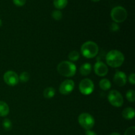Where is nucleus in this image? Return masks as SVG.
Segmentation results:
<instances>
[{
  "instance_id": "nucleus-30",
  "label": "nucleus",
  "mask_w": 135,
  "mask_h": 135,
  "mask_svg": "<svg viewBox=\"0 0 135 135\" xmlns=\"http://www.w3.org/2000/svg\"><path fill=\"white\" fill-rule=\"evenodd\" d=\"M91 1H94V2H97V1H99L100 0H91Z\"/></svg>"
},
{
  "instance_id": "nucleus-25",
  "label": "nucleus",
  "mask_w": 135,
  "mask_h": 135,
  "mask_svg": "<svg viewBox=\"0 0 135 135\" xmlns=\"http://www.w3.org/2000/svg\"><path fill=\"white\" fill-rule=\"evenodd\" d=\"M119 29V27L118 25L116 23H112V25H111V26H110V30H112V32H117V30Z\"/></svg>"
},
{
  "instance_id": "nucleus-22",
  "label": "nucleus",
  "mask_w": 135,
  "mask_h": 135,
  "mask_svg": "<svg viewBox=\"0 0 135 135\" xmlns=\"http://www.w3.org/2000/svg\"><path fill=\"white\" fill-rule=\"evenodd\" d=\"M51 16H52V17L55 20H56V21H59V20H61L62 18L63 14H62V13L60 11L55 10L52 12V13H51Z\"/></svg>"
},
{
  "instance_id": "nucleus-2",
  "label": "nucleus",
  "mask_w": 135,
  "mask_h": 135,
  "mask_svg": "<svg viewBox=\"0 0 135 135\" xmlns=\"http://www.w3.org/2000/svg\"><path fill=\"white\" fill-rule=\"evenodd\" d=\"M57 71L62 76L65 77H71L76 73V65L72 62L64 61L58 65Z\"/></svg>"
},
{
  "instance_id": "nucleus-5",
  "label": "nucleus",
  "mask_w": 135,
  "mask_h": 135,
  "mask_svg": "<svg viewBox=\"0 0 135 135\" xmlns=\"http://www.w3.org/2000/svg\"><path fill=\"white\" fill-rule=\"evenodd\" d=\"M78 121L80 126L86 131L92 129L95 124L94 118L90 114L87 113H81L79 116Z\"/></svg>"
},
{
  "instance_id": "nucleus-24",
  "label": "nucleus",
  "mask_w": 135,
  "mask_h": 135,
  "mask_svg": "<svg viewBox=\"0 0 135 135\" xmlns=\"http://www.w3.org/2000/svg\"><path fill=\"white\" fill-rule=\"evenodd\" d=\"M13 1L15 5H16L18 7H21L23 6V5L26 3V0H13Z\"/></svg>"
},
{
  "instance_id": "nucleus-15",
  "label": "nucleus",
  "mask_w": 135,
  "mask_h": 135,
  "mask_svg": "<svg viewBox=\"0 0 135 135\" xmlns=\"http://www.w3.org/2000/svg\"><path fill=\"white\" fill-rule=\"evenodd\" d=\"M55 94V90L53 87H47L44 91V96L46 99L52 98Z\"/></svg>"
},
{
  "instance_id": "nucleus-6",
  "label": "nucleus",
  "mask_w": 135,
  "mask_h": 135,
  "mask_svg": "<svg viewBox=\"0 0 135 135\" xmlns=\"http://www.w3.org/2000/svg\"><path fill=\"white\" fill-rule=\"evenodd\" d=\"M109 102L116 108L121 107L123 104V97L119 92L117 90H111L108 96Z\"/></svg>"
},
{
  "instance_id": "nucleus-17",
  "label": "nucleus",
  "mask_w": 135,
  "mask_h": 135,
  "mask_svg": "<svg viewBox=\"0 0 135 135\" xmlns=\"http://www.w3.org/2000/svg\"><path fill=\"white\" fill-rule=\"evenodd\" d=\"M68 0H54V5L58 9H63L67 6Z\"/></svg>"
},
{
  "instance_id": "nucleus-19",
  "label": "nucleus",
  "mask_w": 135,
  "mask_h": 135,
  "mask_svg": "<svg viewBox=\"0 0 135 135\" xmlns=\"http://www.w3.org/2000/svg\"><path fill=\"white\" fill-rule=\"evenodd\" d=\"M69 59L72 61H76L80 57V54L76 51H72L69 53L68 56Z\"/></svg>"
},
{
  "instance_id": "nucleus-1",
  "label": "nucleus",
  "mask_w": 135,
  "mask_h": 135,
  "mask_svg": "<svg viewBox=\"0 0 135 135\" xmlns=\"http://www.w3.org/2000/svg\"><path fill=\"white\" fill-rule=\"evenodd\" d=\"M105 60L108 65L113 68H117L122 65L125 61V57L120 51L113 50L107 54Z\"/></svg>"
},
{
  "instance_id": "nucleus-10",
  "label": "nucleus",
  "mask_w": 135,
  "mask_h": 135,
  "mask_svg": "<svg viewBox=\"0 0 135 135\" xmlns=\"http://www.w3.org/2000/svg\"><path fill=\"white\" fill-rule=\"evenodd\" d=\"M94 72L98 76H104L108 74V66L102 61H97L94 65Z\"/></svg>"
},
{
  "instance_id": "nucleus-28",
  "label": "nucleus",
  "mask_w": 135,
  "mask_h": 135,
  "mask_svg": "<svg viewBox=\"0 0 135 135\" xmlns=\"http://www.w3.org/2000/svg\"><path fill=\"white\" fill-rule=\"evenodd\" d=\"M109 135H121V134H119V133H112V134H110Z\"/></svg>"
},
{
  "instance_id": "nucleus-12",
  "label": "nucleus",
  "mask_w": 135,
  "mask_h": 135,
  "mask_svg": "<svg viewBox=\"0 0 135 135\" xmlns=\"http://www.w3.org/2000/svg\"><path fill=\"white\" fill-rule=\"evenodd\" d=\"M134 109L133 108H127L123 111L122 116L125 119L130 120L134 118Z\"/></svg>"
},
{
  "instance_id": "nucleus-7",
  "label": "nucleus",
  "mask_w": 135,
  "mask_h": 135,
  "mask_svg": "<svg viewBox=\"0 0 135 135\" xmlns=\"http://www.w3.org/2000/svg\"><path fill=\"white\" fill-rule=\"evenodd\" d=\"M79 87L80 93L86 96L92 94L94 90V83L89 79H84L82 80Z\"/></svg>"
},
{
  "instance_id": "nucleus-26",
  "label": "nucleus",
  "mask_w": 135,
  "mask_h": 135,
  "mask_svg": "<svg viewBox=\"0 0 135 135\" xmlns=\"http://www.w3.org/2000/svg\"><path fill=\"white\" fill-rule=\"evenodd\" d=\"M129 82H130L131 84H132L133 85H134L135 84V75H134V73H131L130 75V76H129Z\"/></svg>"
},
{
  "instance_id": "nucleus-13",
  "label": "nucleus",
  "mask_w": 135,
  "mask_h": 135,
  "mask_svg": "<svg viewBox=\"0 0 135 135\" xmlns=\"http://www.w3.org/2000/svg\"><path fill=\"white\" fill-rule=\"evenodd\" d=\"M92 71V65L90 63H86L82 65L80 67V73L83 76H87Z\"/></svg>"
},
{
  "instance_id": "nucleus-3",
  "label": "nucleus",
  "mask_w": 135,
  "mask_h": 135,
  "mask_svg": "<svg viewBox=\"0 0 135 135\" xmlns=\"http://www.w3.org/2000/svg\"><path fill=\"white\" fill-rule=\"evenodd\" d=\"M80 51L84 57L90 59V58L94 57L98 55L99 47L95 42L88 41L82 45Z\"/></svg>"
},
{
  "instance_id": "nucleus-16",
  "label": "nucleus",
  "mask_w": 135,
  "mask_h": 135,
  "mask_svg": "<svg viewBox=\"0 0 135 135\" xmlns=\"http://www.w3.org/2000/svg\"><path fill=\"white\" fill-rule=\"evenodd\" d=\"M99 84H100V88H101L102 90H108L110 89L111 87H112L111 82L107 79H102L100 81Z\"/></svg>"
},
{
  "instance_id": "nucleus-23",
  "label": "nucleus",
  "mask_w": 135,
  "mask_h": 135,
  "mask_svg": "<svg viewBox=\"0 0 135 135\" xmlns=\"http://www.w3.org/2000/svg\"><path fill=\"white\" fill-rule=\"evenodd\" d=\"M124 135H135V127L132 126L128 128L125 132Z\"/></svg>"
},
{
  "instance_id": "nucleus-14",
  "label": "nucleus",
  "mask_w": 135,
  "mask_h": 135,
  "mask_svg": "<svg viewBox=\"0 0 135 135\" xmlns=\"http://www.w3.org/2000/svg\"><path fill=\"white\" fill-rule=\"evenodd\" d=\"M9 113V107L5 102L0 101V117H6Z\"/></svg>"
},
{
  "instance_id": "nucleus-27",
  "label": "nucleus",
  "mask_w": 135,
  "mask_h": 135,
  "mask_svg": "<svg viewBox=\"0 0 135 135\" xmlns=\"http://www.w3.org/2000/svg\"><path fill=\"white\" fill-rule=\"evenodd\" d=\"M85 135H98L95 132L91 130H87L85 133Z\"/></svg>"
},
{
  "instance_id": "nucleus-18",
  "label": "nucleus",
  "mask_w": 135,
  "mask_h": 135,
  "mask_svg": "<svg viewBox=\"0 0 135 135\" xmlns=\"http://www.w3.org/2000/svg\"><path fill=\"white\" fill-rule=\"evenodd\" d=\"M3 127L4 128L5 131H9L11 130L12 127H13V125H12V123L10 119H5L3 121Z\"/></svg>"
},
{
  "instance_id": "nucleus-8",
  "label": "nucleus",
  "mask_w": 135,
  "mask_h": 135,
  "mask_svg": "<svg viewBox=\"0 0 135 135\" xmlns=\"http://www.w3.org/2000/svg\"><path fill=\"white\" fill-rule=\"evenodd\" d=\"M3 80L7 85L14 86L18 84L19 78L15 72L13 71H8L4 74Z\"/></svg>"
},
{
  "instance_id": "nucleus-20",
  "label": "nucleus",
  "mask_w": 135,
  "mask_h": 135,
  "mask_svg": "<svg viewBox=\"0 0 135 135\" xmlns=\"http://www.w3.org/2000/svg\"><path fill=\"white\" fill-rule=\"evenodd\" d=\"M126 97L128 101L130 102H134L135 101V92L133 90H129L127 92Z\"/></svg>"
},
{
  "instance_id": "nucleus-9",
  "label": "nucleus",
  "mask_w": 135,
  "mask_h": 135,
  "mask_svg": "<svg viewBox=\"0 0 135 135\" xmlns=\"http://www.w3.org/2000/svg\"><path fill=\"white\" fill-rule=\"evenodd\" d=\"M75 88V83L73 80L67 79L64 80L59 86V92L63 95H68L73 91Z\"/></svg>"
},
{
  "instance_id": "nucleus-21",
  "label": "nucleus",
  "mask_w": 135,
  "mask_h": 135,
  "mask_svg": "<svg viewBox=\"0 0 135 135\" xmlns=\"http://www.w3.org/2000/svg\"><path fill=\"white\" fill-rule=\"evenodd\" d=\"M19 80H21L22 83H26L30 79V75H29L28 73L27 72H22V73L20 75Z\"/></svg>"
},
{
  "instance_id": "nucleus-29",
  "label": "nucleus",
  "mask_w": 135,
  "mask_h": 135,
  "mask_svg": "<svg viewBox=\"0 0 135 135\" xmlns=\"http://www.w3.org/2000/svg\"><path fill=\"white\" fill-rule=\"evenodd\" d=\"M1 26H2V21L0 19V27H1Z\"/></svg>"
},
{
  "instance_id": "nucleus-4",
  "label": "nucleus",
  "mask_w": 135,
  "mask_h": 135,
  "mask_svg": "<svg viewBox=\"0 0 135 135\" xmlns=\"http://www.w3.org/2000/svg\"><path fill=\"white\" fill-rule=\"evenodd\" d=\"M111 17L114 22L120 23L124 22L126 20L127 17V12L126 9L123 7H115L111 11Z\"/></svg>"
},
{
  "instance_id": "nucleus-11",
  "label": "nucleus",
  "mask_w": 135,
  "mask_h": 135,
  "mask_svg": "<svg viewBox=\"0 0 135 135\" xmlns=\"http://www.w3.org/2000/svg\"><path fill=\"white\" fill-rule=\"evenodd\" d=\"M113 81L116 85L119 86H123L127 83V76L125 73L122 71H117L114 75Z\"/></svg>"
}]
</instances>
